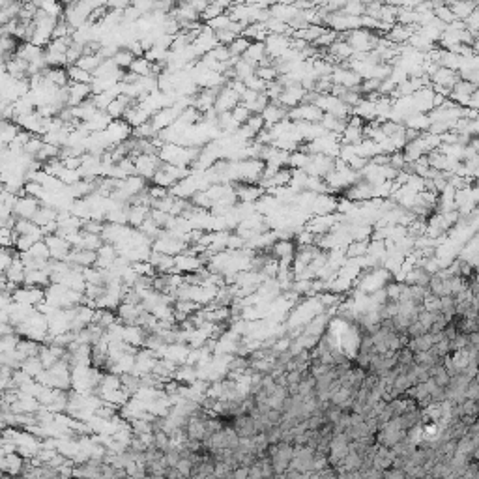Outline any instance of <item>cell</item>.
I'll use <instances>...</instances> for the list:
<instances>
[{"label": "cell", "mask_w": 479, "mask_h": 479, "mask_svg": "<svg viewBox=\"0 0 479 479\" xmlns=\"http://www.w3.org/2000/svg\"><path fill=\"white\" fill-rule=\"evenodd\" d=\"M135 160V171L137 176L144 178L146 182H152V178L156 176V172L163 167V161L160 160L158 154H140Z\"/></svg>", "instance_id": "cell-1"}, {"label": "cell", "mask_w": 479, "mask_h": 479, "mask_svg": "<svg viewBox=\"0 0 479 479\" xmlns=\"http://www.w3.org/2000/svg\"><path fill=\"white\" fill-rule=\"evenodd\" d=\"M105 137L109 140V144L114 148V146H118V144H122V142H126V140L133 137V128L124 118L122 120H113L111 126L105 129Z\"/></svg>", "instance_id": "cell-2"}, {"label": "cell", "mask_w": 479, "mask_h": 479, "mask_svg": "<svg viewBox=\"0 0 479 479\" xmlns=\"http://www.w3.org/2000/svg\"><path fill=\"white\" fill-rule=\"evenodd\" d=\"M324 118V113L317 105H301L294 107L288 111V120L290 122H307V124H320Z\"/></svg>", "instance_id": "cell-3"}, {"label": "cell", "mask_w": 479, "mask_h": 479, "mask_svg": "<svg viewBox=\"0 0 479 479\" xmlns=\"http://www.w3.org/2000/svg\"><path fill=\"white\" fill-rule=\"evenodd\" d=\"M13 301L23 303V305H30V307H38L40 303L45 301V288L23 285L13 292Z\"/></svg>", "instance_id": "cell-4"}, {"label": "cell", "mask_w": 479, "mask_h": 479, "mask_svg": "<svg viewBox=\"0 0 479 479\" xmlns=\"http://www.w3.org/2000/svg\"><path fill=\"white\" fill-rule=\"evenodd\" d=\"M240 105V94L236 92L232 86L225 85L221 90H219V96H217V101H215V111L219 114H225V113H232L236 107Z\"/></svg>", "instance_id": "cell-5"}, {"label": "cell", "mask_w": 479, "mask_h": 479, "mask_svg": "<svg viewBox=\"0 0 479 479\" xmlns=\"http://www.w3.org/2000/svg\"><path fill=\"white\" fill-rule=\"evenodd\" d=\"M42 206H43L42 201L24 195V197H19V203H17L15 210H13V215H15L17 219H28V221H34V217H36L38 212L42 210Z\"/></svg>", "instance_id": "cell-6"}, {"label": "cell", "mask_w": 479, "mask_h": 479, "mask_svg": "<svg viewBox=\"0 0 479 479\" xmlns=\"http://www.w3.org/2000/svg\"><path fill=\"white\" fill-rule=\"evenodd\" d=\"M45 244H47L49 251H51V258H53V260H68L69 253L73 251L71 244H69L66 238H62V236H58V234L47 236V238H45Z\"/></svg>", "instance_id": "cell-7"}, {"label": "cell", "mask_w": 479, "mask_h": 479, "mask_svg": "<svg viewBox=\"0 0 479 479\" xmlns=\"http://www.w3.org/2000/svg\"><path fill=\"white\" fill-rule=\"evenodd\" d=\"M290 42H292V38H288V36H275V34H270L268 36L266 43V51H268V56L272 58V60H279V58H283L287 51L290 49Z\"/></svg>", "instance_id": "cell-8"}, {"label": "cell", "mask_w": 479, "mask_h": 479, "mask_svg": "<svg viewBox=\"0 0 479 479\" xmlns=\"http://www.w3.org/2000/svg\"><path fill=\"white\" fill-rule=\"evenodd\" d=\"M298 15L299 10L290 2H287V4H272L270 6V17L281 23H287V24H290Z\"/></svg>", "instance_id": "cell-9"}, {"label": "cell", "mask_w": 479, "mask_h": 479, "mask_svg": "<svg viewBox=\"0 0 479 479\" xmlns=\"http://www.w3.org/2000/svg\"><path fill=\"white\" fill-rule=\"evenodd\" d=\"M245 62L253 64L255 68H260V66L266 62L268 58V51H266V43H251L249 49L245 51V54L242 56Z\"/></svg>", "instance_id": "cell-10"}, {"label": "cell", "mask_w": 479, "mask_h": 479, "mask_svg": "<svg viewBox=\"0 0 479 479\" xmlns=\"http://www.w3.org/2000/svg\"><path fill=\"white\" fill-rule=\"evenodd\" d=\"M148 262L156 268V272H158L160 275L174 274V256L163 255V253H158V251H152Z\"/></svg>", "instance_id": "cell-11"}, {"label": "cell", "mask_w": 479, "mask_h": 479, "mask_svg": "<svg viewBox=\"0 0 479 479\" xmlns=\"http://www.w3.org/2000/svg\"><path fill=\"white\" fill-rule=\"evenodd\" d=\"M15 56H19L21 60L32 64V62H38V60L45 58V49L34 45V43H21V47H19V51H17Z\"/></svg>", "instance_id": "cell-12"}, {"label": "cell", "mask_w": 479, "mask_h": 479, "mask_svg": "<svg viewBox=\"0 0 479 479\" xmlns=\"http://www.w3.org/2000/svg\"><path fill=\"white\" fill-rule=\"evenodd\" d=\"M150 212L152 208L150 206H140V204H131L129 206V217H128V225L133 227V228H140L142 223L150 217Z\"/></svg>", "instance_id": "cell-13"}, {"label": "cell", "mask_w": 479, "mask_h": 479, "mask_svg": "<svg viewBox=\"0 0 479 479\" xmlns=\"http://www.w3.org/2000/svg\"><path fill=\"white\" fill-rule=\"evenodd\" d=\"M24 464H26V458L19 453H11V455L2 457V470L11 474V476H21Z\"/></svg>", "instance_id": "cell-14"}, {"label": "cell", "mask_w": 479, "mask_h": 479, "mask_svg": "<svg viewBox=\"0 0 479 479\" xmlns=\"http://www.w3.org/2000/svg\"><path fill=\"white\" fill-rule=\"evenodd\" d=\"M433 126L431 118L425 113H417V114H412L410 118L405 120V128L406 129H414V131H419V133H429V129Z\"/></svg>", "instance_id": "cell-15"}, {"label": "cell", "mask_w": 479, "mask_h": 479, "mask_svg": "<svg viewBox=\"0 0 479 479\" xmlns=\"http://www.w3.org/2000/svg\"><path fill=\"white\" fill-rule=\"evenodd\" d=\"M447 6H449V10L453 11L455 19L462 23L466 21L470 15L479 8V4H472V2H449Z\"/></svg>", "instance_id": "cell-16"}, {"label": "cell", "mask_w": 479, "mask_h": 479, "mask_svg": "<svg viewBox=\"0 0 479 479\" xmlns=\"http://www.w3.org/2000/svg\"><path fill=\"white\" fill-rule=\"evenodd\" d=\"M128 71L135 73L137 77H154V64L146 60V56H140V58L133 60V64L129 66Z\"/></svg>", "instance_id": "cell-17"}, {"label": "cell", "mask_w": 479, "mask_h": 479, "mask_svg": "<svg viewBox=\"0 0 479 479\" xmlns=\"http://www.w3.org/2000/svg\"><path fill=\"white\" fill-rule=\"evenodd\" d=\"M36 4H38V8H40L43 13H47L49 17H53V19H56V21H60V19L64 17L66 6L64 4H60V2L45 0V2H36Z\"/></svg>", "instance_id": "cell-18"}, {"label": "cell", "mask_w": 479, "mask_h": 479, "mask_svg": "<svg viewBox=\"0 0 479 479\" xmlns=\"http://www.w3.org/2000/svg\"><path fill=\"white\" fill-rule=\"evenodd\" d=\"M23 129L15 124V122H8V120H2V135H0V140H2V146H10L11 142L17 138V135L21 133Z\"/></svg>", "instance_id": "cell-19"}, {"label": "cell", "mask_w": 479, "mask_h": 479, "mask_svg": "<svg viewBox=\"0 0 479 479\" xmlns=\"http://www.w3.org/2000/svg\"><path fill=\"white\" fill-rule=\"evenodd\" d=\"M434 344H436L434 342V335L433 333H425V335H421L417 339H412V341L408 342V348L414 352V354H419V352L431 350Z\"/></svg>", "instance_id": "cell-20"}, {"label": "cell", "mask_w": 479, "mask_h": 479, "mask_svg": "<svg viewBox=\"0 0 479 479\" xmlns=\"http://www.w3.org/2000/svg\"><path fill=\"white\" fill-rule=\"evenodd\" d=\"M17 352L23 356V360H28V358H38L40 352H42V342L32 341V339H23L17 346Z\"/></svg>", "instance_id": "cell-21"}, {"label": "cell", "mask_w": 479, "mask_h": 479, "mask_svg": "<svg viewBox=\"0 0 479 479\" xmlns=\"http://www.w3.org/2000/svg\"><path fill=\"white\" fill-rule=\"evenodd\" d=\"M68 75H69V83H79V85H90L94 83V75L81 69L79 66H69L68 68Z\"/></svg>", "instance_id": "cell-22"}, {"label": "cell", "mask_w": 479, "mask_h": 479, "mask_svg": "<svg viewBox=\"0 0 479 479\" xmlns=\"http://www.w3.org/2000/svg\"><path fill=\"white\" fill-rule=\"evenodd\" d=\"M19 371L26 373L28 376H32L34 380H36V378L45 371V367H43L42 360H40V356H38V358H28V360H24Z\"/></svg>", "instance_id": "cell-23"}, {"label": "cell", "mask_w": 479, "mask_h": 479, "mask_svg": "<svg viewBox=\"0 0 479 479\" xmlns=\"http://www.w3.org/2000/svg\"><path fill=\"white\" fill-rule=\"evenodd\" d=\"M56 219H58V212L56 210L49 208V206H42V210L34 217V223L38 225L40 228H43V227H47L49 223H54Z\"/></svg>", "instance_id": "cell-24"}, {"label": "cell", "mask_w": 479, "mask_h": 479, "mask_svg": "<svg viewBox=\"0 0 479 479\" xmlns=\"http://www.w3.org/2000/svg\"><path fill=\"white\" fill-rule=\"evenodd\" d=\"M431 378L436 382V386L444 388V389H446L447 386H449V382H451V376H449L447 369L444 367V363H442V365H436V367H433V369H431Z\"/></svg>", "instance_id": "cell-25"}, {"label": "cell", "mask_w": 479, "mask_h": 479, "mask_svg": "<svg viewBox=\"0 0 479 479\" xmlns=\"http://www.w3.org/2000/svg\"><path fill=\"white\" fill-rule=\"evenodd\" d=\"M28 255L32 256L34 260H38V262H47V260H51V251H49V247L45 244V240L43 242H38V244L34 245L30 251H26Z\"/></svg>", "instance_id": "cell-26"}, {"label": "cell", "mask_w": 479, "mask_h": 479, "mask_svg": "<svg viewBox=\"0 0 479 479\" xmlns=\"http://www.w3.org/2000/svg\"><path fill=\"white\" fill-rule=\"evenodd\" d=\"M113 60H114V64H116L120 69L128 71L129 66L133 64V60H135V54L131 53L129 49H120V51L116 53V56H114Z\"/></svg>", "instance_id": "cell-27"}, {"label": "cell", "mask_w": 479, "mask_h": 479, "mask_svg": "<svg viewBox=\"0 0 479 479\" xmlns=\"http://www.w3.org/2000/svg\"><path fill=\"white\" fill-rule=\"evenodd\" d=\"M230 23H232L230 15L225 13V15H219V17H215V19H212V21L204 23V24H206L210 30H213V32H221V30H227V28L230 26Z\"/></svg>", "instance_id": "cell-28"}, {"label": "cell", "mask_w": 479, "mask_h": 479, "mask_svg": "<svg viewBox=\"0 0 479 479\" xmlns=\"http://www.w3.org/2000/svg\"><path fill=\"white\" fill-rule=\"evenodd\" d=\"M474 451H476V442L474 438L464 436L457 442V455H464V457H474Z\"/></svg>", "instance_id": "cell-29"}, {"label": "cell", "mask_w": 479, "mask_h": 479, "mask_svg": "<svg viewBox=\"0 0 479 479\" xmlns=\"http://www.w3.org/2000/svg\"><path fill=\"white\" fill-rule=\"evenodd\" d=\"M249 45H251V42H249V40H245L244 36H240V38H238V40H236V42L228 47V51H230V54H232V56H240V58H242V56L245 54V51L249 49Z\"/></svg>", "instance_id": "cell-30"}, {"label": "cell", "mask_w": 479, "mask_h": 479, "mask_svg": "<svg viewBox=\"0 0 479 479\" xmlns=\"http://www.w3.org/2000/svg\"><path fill=\"white\" fill-rule=\"evenodd\" d=\"M230 114H232V118H234V122L238 124V126H245V124H247V120L253 116V113H251L249 109H245L242 103L236 107Z\"/></svg>", "instance_id": "cell-31"}, {"label": "cell", "mask_w": 479, "mask_h": 479, "mask_svg": "<svg viewBox=\"0 0 479 479\" xmlns=\"http://www.w3.org/2000/svg\"><path fill=\"white\" fill-rule=\"evenodd\" d=\"M58 180H62L66 185H75V183H79V182L83 180V176H81V172L79 171H71V169H64L62 174H60V178Z\"/></svg>", "instance_id": "cell-32"}, {"label": "cell", "mask_w": 479, "mask_h": 479, "mask_svg": "<svg viewBox=\"0 0 479 479\" xmlns=\"http://www.w3.org/2000/svg\"><path fill=\"white\" fill-rule=\"evenodd\" d=\"M425 333H429V331H427V328L421 324V322H419V320H417V322H414V324H412V326L406 330V335H408V339H410V341H412V339H417V337H421V335H425Z\"/></svg>", "instance_id": "cell-33"}, {"label": "cell", "mask_w": 479, "mask_h": 479, "mask_svg": "<svg viewBox=\"0 0 479 479\" xmlns=\"http://www.w3.org/2000/svg\"><path fill=\"white\" fill-rule=\"evenodd\" d=\"M419 322L423 324L427 328V331H431V328H433V324H434V320H436V313H431V311H427L425 307L421 309V313H419Z\"/></svg>", "instance_id": "cell-34"}, {"label": "cell", "mask_w": 479, "mask_h": 479, "mask_svg": "<svg viewBox=\"0 0 479 479\" xmlns=\"http://www.w3.org/2000/svg\"><path fill=\"white\" fill-rule=\"evenodd\" d=\"M163 460H165V464H167V466L176 468V466H178V462L182 460V453L178 451V449H171V451H167V453H165Z\"/></svg>", "instance_id": "cell-35"}, {"label": "cell", "mask_w": 479, "mask_h": 479, "mask_svg": "<svg viewBox=\"0 0 479 479\" xmlns=\"http://www.w3.org/2000/svg\"><path fill=\"white\" fill-rule=\"evenodd\" d=\"M178 472H180L183 478H191L193 476V460L191 458H185V457H182V460L178 462Z\"/></svg>", "instance_id": "cell-36"}, {"label": "cell", "mask_w": 479, "mask_h": 479, "mask_svg": "<svg viewBox=\"0 0 479 479\" xmlns=\"http://www.w3.org/2000/svg\"><path fill=\"white\" fill-rule=\"evenodd\" d=\"M423 307L427 311H431V313H438L440 311V298L434 296V294H429L425 299V303H423Z\"/></svg>", "instance_id": "cell-37"}, {"label": "cell", "mask_w": 479, "mask_h": 479, "mask_svg": "<svg viewBox=\"0 0 479 479\" xmlns=\"http://www.w3.org/2000/svg\"><path fill=\"white\" fill-rule=\"evenodd\" d=\"M384 479H408L403 468H389L384 472Z\"/></svg>", "instance_id": "cell-38"}, {"label": "cell", "mask_w": 479, "mask_h": 479, "mask_svg": "<svg viewBox=\"0 0 479 479\" xmlns=\"http://www.w3.org/2000/svg\"><path fill=\"white\" fill-rule=\"evenodd\" d=\"M301 380H303V373H301V371H292V373H287V382H288V386L299 384Z\"/></svg>", "instance_id": "cell-39"}, {"label": "cell", "mask_w": 479, "mask_h": 479, "mask_svg": "<svg viewBox=\"0 0 479 479\" xmlns=\"http://www.w3.org/2000/svg\"><path fill=\"white\" fill-rule=\"evenodd\" d=\"M249 478V468L247 466H238L234 470V479H247Z\"/></svg>", "instance_id": "cell-40"}, {"label": "cell", "mask_w": 479, "mask_h": 479, "mask_svg": "<svg viewBox=\"0 0 479 479\" xmlns=\"http://www.w3.org/2000/svg\"><path fill=\"white\" fill-rule=\"evenodd\" d=\"M165 479H183V476H182L180 472H178V468H167V474H165Z\"/></svg>", "instance_id": "cell-41"}, {"label": "cell", "mask_w": 479, "mask_h": 479, "mask_svg": "<svg viewBox=\"0 0 479 479\" xmlns=\"http://www.w3.org/2000/svg\"><path fill=\"white\" fill-rule=\"evenodd\" d=\"M468 339H470V344H472V346L479 348V331H474V333H470Z\"/></svg>", "instance_id": "cell-42"}, {"label": "cell", "mask_w": 479, "mask_h": 479, "mask_svg": "<svg viewBox=\"0 0 479 479\" xmlns=\"http://www.w3.org/2000/svg\"><path fill=\"white\" fill-rule=\"evenodd\" d=\"M275 479H290V478H288V476H287V472H285V474H281V476H277Z\"/></svg>", "instance_id": "cell-43"}]
</instances>
